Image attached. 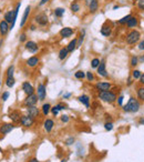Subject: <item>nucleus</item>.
I'll return each instance as SVG.
<instances>
[{
  "instance_id": "nucleus-1",
  "label": "nucleus",
  "mask_w": 144,
  "mask_h": 162,
  "mask_svg": "<svg viewBox=\"0 0 144 162\" xmlns=\"http://www.w3.org/2000/svg\"><path fill=\"white\" fill-rule=\"evenodd\" d=\"M123 110L125 112H131V113H135L137 111L140 110V102L137 101V99L131 97L129 99L127 103L123 107Z\"/></svg>"
},
{
  "instance_id": "nucleus-2",
  "label": "nucleus",
  "mask_w": 144,
  "mask_h": 162,
  "mask_svg": "<svg viewBox=\"0 0 144 162\" xmlns=\"http://www.w3.org/2000/svg\"><path fill=\"white\" fill-rule=\"evenodd\" d=\"M99 99H101L102 101L108 103H113L118 98H117V94L112 91H101L99 92Z\"/></svg>"
},
{
  "instance_id": "nucleus-3",
  "label": "nucleus",
  "mask_w": 144,
  "mask_h": 162,
  "mask_svg": "<svg viewBox=\"0 0 144 162\" xmlns=\"http://www.w3.org/2000/svg\"><path fill=\"white\" fill-rule=\"evenodd\" d=\"M141 38V34L137 30H131L127 34V44H135Z\"/></svg>"
},
{
  "instance_id": "nucleus-4",
  "label": "nucleus",
  "mask_w": 144,
  "mask_h": 162,
  "mask_svg": "<svg viewBox=\"0 0 144 162\" xmlns=\"http://www.w3.org/2000/svg\"><path fill=\"white\" fill-rule=\"evenodd\" d=\"M38 95L37 94H30V95H28L27 98L25 99V106L27 107H32V106H35V103L38 102Z\"/></svg>"
},
{
  "instance_id": "nucleus-5",
  "label": "nucleus",
  "mask_w": 144,
  "mask_h": 162,
  "mask_svg": "<svg viewBox=\"0 0 144 162\" xmlns=\"http://www.w3.org/2000/svg\"><path fill=\"white\" fill-rule=\"evenodd\" d=\"M33 122H34L33 118L29 117L28 114H27V116H22V117H21V120H20V123H21L23 127H25V128H30V127L33 124Z\"/></svg>"
},
{
  "instance_id": "nucleus-6",
  "label": "nucleus",
  "mask_w": 144,
  "mask_h": 162,
  "mask_svg": "<svg viewBox=\"0 0 144 162\" xmlns=\"http://www.w3.org/2000/svg\"><path fill=\"white\" fill-rule=\"evenodd\" d=\"M85 5L89 8L90 12H95L99 8V1L98 0H85Z\"/></svg>"
},
{
  "instance_id": "nucleus-7",
  "label": "nucleus",
  "mask_w": 144,
  "mask_h": 162,
  "mask_svg": "<svg viewBox=\"0 0 144 162\" xmlns=\"http://www.w3.org/2000/svg\"><path fill=\"white\" fill-rule=\"evenodd\" d=\"M37 95L38 99L40 101H43L46 99V85L43 83H39L38 85V89H37Z\"/></svg>"
},
{
  "instance_id": "nucleus-8",
  "label": "nucleus",
  "mask_w": 144,
  "mask_h": 162,
  "mask_svg": "<svg viewBox=\"0 0 144 162\" xmlns=\"http://www.w3.org/2000/svg\"><path fill=\"white\" fill-rule=\"evenodd\" d=\"M96 70H98V75H99V76L108 77V71H106V66H105V61H104V60L100 61V65H99V67L96 68Z\"/></svg>"
},
{
  "instance_id": "nucleus-9",
  "label": "nucleus",
  "mask_w": 144,
  "mask_h": 162,
  "mask_svg": "<svg viewBox=\"0 0 144 162\" xmlns=\"http://www.w3.org/2000/svg\"><path fill=\"white\" fill-rule=\"evenodd\" d=\"M95 88L101 92V91H109L111 89V83L110 82H106V81H101V82H98L95 85Z\"/></svg>"
},
{
  "instance_id": "nucleus-10",
  "label": "nucleus",
  "mask_w": 144,
  "mask_h": 162,
  "mask_svg": "<svg viewBox=\"0 0 144 162\" xmlns=\"http://www.w3.org/2000/svg\"><path fill=\"white\" fill-rule=\"evenodd\" d=\"M34 20H35V22H37L38 25H40V26H46V25L48 24V21H49L47 15H44V13H40V15L35 16Z\"/></svg>"
},
{
  "instance_id": "nucleus-11",
  "label": "nucleus",
  "mask_w": 144,
  "mask_h": 162,
  "mask_svg": "<svg viewBox=\"0 0 144 162\" xmlns=\"http://www.w3.org/2000/svg\"><path fill=\"white\" fill-rule=\"evenodd\" d=\"M13 128H15V126L11 124V123H3V124L0 126V133L1 134H7L9 132H11L13 130Z\"/></svg>"
},
{
  "instance_id": "nucleus-12",
  "label": "nucleus",
  "mask_w": 144,
  "mask_h": 162,
  "mask_svg": "<svg viewBox=\"0 0 144 162\" xmlns=\"http://www.w3.org/2000/svg\"><path fill=\"white\" fill-rule=\"evenodd\" d=\"M22 90L27 95H30V94H33L34 93V88L32 85H30L28 81H25L22 83Z\"/></svg>"
},
{
  "instance_id": "nucleus-13",
  "label": "nucleus",
  "mask_w": 144,
  "mask_h": 162,
  "mask_svg": "<svg viewBox=\"0 0 144 162\" xmlns=\"http://www.w3.org/2000/svg\"><path fill=\"white\" fill-rule=\"evenodd\" d=\"M111 31H112V28H111V26L109 25V22L103 24L101 27V29H100V32H101V34L104 36V37H109L111 34Z\"/></svg>"
},
{
  "instance_id": "nucleus-14",
  "label": "nucleus",
  "mask_w": 144,
  "mask_h": 162,
  "mask_svg": "<svg viewBox=\"0 0 144 162\" xmlns=\"http://www.w3.org/2000/svg\"><path fill=\"white\" fill-rule=\"evenodd\" d=\"M27 113H28V116L29 117H31V118H37V117H39V109L35 107V106H32V107H28L27 108Z\"/></svg>"
},
{
  "instance_id": "nucleus-15",
  "label": "nucleus",
  "mask_w": 144,
  "mask_h": 162,
  "mask_svg": "<svg viewBox=\"0 0 144 162\" xmlns=\"http://www.w3.org/2000/svg\"><path fill=\"white\" fill-rule=\"evenodd\" d=\"M72 34H73V29L70 28V27H64V28H62V29L60 30V36H61L62 38H69V37H71Z\"/></svg>"
},
{
  "instance_id": "nucleus-16",
  "label": "nucleus",
  "mask_w": 144,
  "mask_h": 162,
  "mask_svg": "<svg viewBox=\"0 0 144 162\" xmlns=\"http://www.w3.org/2000/svg\"><path fill=\"white\" fill-rule=\"evenodd\" d=\"M25 49L28 51L34 53V52L38 51V44L34 42V41H28V42L25 43Z\"/></svg>"
},
{
  "instance_id": "nucleus-17",
  "label": "nucleus",
  "mask_w": 144,
  "mask_h": 162,
  "mask_svg": "<svg viewBox=\"0 0 144 162\" xmlns=\"http://www.w3.org/2000/svg\"><path fill=\"white\" fill-rule=\"evenodd\" d=\"M9 30H10V26H8V22L5 21V20H2L0 22V34H2V36H5V34H8Z\"/></svg>"
},
{
  "instance_id": "nucleus-18",
  "label": "nucleus",
  "mask_w": 144,
  "mask_h": 162,
  "mask_svg": "<svg viewBox=\"0 0 144 162\" xmlns=\"http://www.w3.org/2000/svg\"><path fill=\"white\" fill-rule=\"evenodd\" d=\"M21 114H20V112L19 111H11L10 113H9V118L11 121H13V122H19L20 120H21Z\"/></svg>"
},
{
  "instance_id": "nucleus-19",
  "label": "nucleus",
  "mask_w": 144,
  "mask_h": 162,
  "mask_svg": "<svg viewBox=\"0 0 144 162\" xmlns=\"http://www.w3.org/2000/svg\"><path fill=\"white\" fill-rule=\"evenodd\" d=\"M53 126H54V122L51 119H47L43 122V127H44V130L47 132H51V130L53 129Z\"/></svg>"
},
{
  "instance_id": "nucleus-20",
  "label": "nucleus",
  "mask_w": 144,
  "mask_h": 162,
  "mask_svg": "<svg viewBox=\"0 0 144 162\" xmlns=\"http://www.w3.org/2000/svg\"><path fill=\"white\" fill-rule=\"evenodd\" d=\"M79 101L82 103V104H84L86 108H90V98H89L86 94L80 95V97H79Z\"/></svg>"
},
{
  "instance_id": "nucleus-21",
  "label": "nucleus",
  "mask_w": 144,
  "mask_h": 162,
  "mask_svg": "<svg viewBox=\"0 0 144 162\" xmlns=\"http://www.w3.org/2000/svg\"><path fill=\"white\" fill-rule=\"evenodd\" d=\"M13 17H15V10H11V11H8L5 13V21H7L8 24H12L13 21Z\"/></svg>"
},
{
  "instance_id": "nucleus-22",
  "label": "nucleus",
  "mask_w": 144,
  "mask_h": 162,
  "mask_svg": "<svg viewBox=\"0 0 144 162\" xmlns=\"http://www.w3.org/2000/svg\"><path fill=\"white\" fill-rule=\"evenodd\" d=\"M38 63H39V58L38 57H30L29 59L27 60V66H29L31 68L35 67Z\"/></svg>"
},
{
  "instance_id": "nucleus-23",
  "label": "nucleus",
  "mask_w": 144,
  "mask_h": 162,
  "mask_svg": "<svg viewBox=\"0 0 144 162\" xmlns=\"http://www.w3.org/2000/svg\"><path fill=\"white\" fill-rule=\"evenodd\" d=\"M30 10H31V8H30V6H28V7L25 8V13H23V16H22V19H21V22H20V27H23V26H25V21L28 20V17H29V13H30Z\"/></svg>"
},
{
  "instance_id": "nucleus-24",
  "label": "nucleus",
  "mask_w": 144,
  "mask_h": 162,
  "mask_svg": "<svg viewBox=\"0 0 144 162\" xmlns=\"http://www.w3.org/2000/svg\"><path fill=\"white\" fill-rule=\"evenodd\" d=\"M76 46H78V40H76V39H73V40H71V41L69 42V44L67 46V49H68L69 52H73L76 50V48H78Z\"/></svg>"
},
{
  "instance_id": "nucleus-25",
  "label": "nucleus",
  "mask_w": 144,
  "mask_h": 162,
  "mask_svg": "<svg viewBox=\"0 0 144 162\" xmlns=\"http://www.w3.org/2000/svg\"><path fill=\"white\" fill-rule=\"evenodd\" d=\"M127 26V28H131V29H132V28H135V27L137 26V18L132 16V17L129 19Z\"/></svg>"
},
{
  "instance_id": "nucleus-26",
  "label": "nucleus",
  "mask_w": 144,
  "mask_h": 162,
  "mask_svg": "<svg viewBox=\"0 0 144 162\" xmlns=\"http://www.w3.org/2000/svg\"><path fill=\"white\" fill-rule=\"evenodd\" d=\"M63 109H64V107H63L62 104H57V106H54L53 108H51V112H52L53 116H57L60 111L63 110Z\"/></svg>"
},
{
  "instance_id": "nucleus-27",
  "label": "nucleus",
  "mask_w": 144,
  "mask_h": 162,
  "mask_svg": "<svg viewBox=\"0 0 144 162\" xmlns=\"http://www.w3.org/2000/svg\"><path fill=\"white\" fill-rule=\"evenodd\" d=\"M68 53H69V51H68V49H67V47H66V48H62L59 52V59L60 60H64L66 58H67Z\"/></svg>"
},
{
  "instance_id": "nucleus-28",
  "label": "nucleus",
  "mask_w": 144,
  "mask_h": 162,
  "mask_svg": "<svg viewBox=\"0 0 144 162\" xmlns=\"http://www.w3.org/2000/svg\"><path fill=\"white\" fill-rule=\"evenodd\" d=\"M136 93H137V98H139L141 101H144V87H140V88H137Z\"/></svg>"
},
{
  "instance_id": "nucleus-29",
  "label": "nucleus",
  "mask_w": 144,
  "mask_h": 162,
  "mask_svg": "<svg viewBox=\"0 0 144 162\" xmlns=\"http://www.w3.org/2000/svg\"><path fill=\"white\" fill-rule=\"evenodd\" d=\"M64 12H66V10L63 8H56L54 9V16L58 18H61L63 15H64Z\"/></svg>"
},
{
  "instance_id": "nucleus-30",
  "label": "nucleus",
  "mask_w": 144,
  "mask_h": 162,
  "mask_svg": "<svg viewBox=\"0 0 144 162\" xmlns=\"http://www.w3.org/2000/svg\"><path fill=\"white\" fill-rule=\"evenodd\" d=\"M51 110V106L49 104V103H44L42 106V113L44 114V116H48L49 114V112H50Z\"/></svg>"
},
{
  "instance_id": "nucleus-31",
  "label": "nucleus",
  "mask_w": 144,
  "mask_h": 162,
  "mask_svg": "<svg viewBox=\"0 0 144 162\" xmlns=\"http://www.w3.org/2000/svg\"><path fill=\"white\" fill-rule=\"evenodd\" d=\"M70 9H71V11L72 12H78L79 10H80V5L78 3V2H72L71 3V6H70Z\"/></svg>"
},
{
  "instance_id": "nucleus-32",
  "label": "nucleus",
  "mask_w": 144,
  "mask_h": 162,
  "mask_svg": "<svg viewBox=\"0 0 144 162\" xmlns=\"http://www.w3.org/2000/svg\"><path fill=\"white\" fill-rule=\"evenodd\" d=\"M141 76H142V73H141V71L140 70H133L132 71V77H133V79H140L141 78Z\"/></svg>"
},
{
  "instance_id": "nucleus-33",
  "label": "nucleus",
  "mask_w": 144,
  "mask_h": 162,
  "mask_svg": "<svg viewBox=\"0 0 144 162\" xmlns=\"http://www.w3.org/2000/svg\"><path fill=\"white\" fill-rule=\"evenodd\" d=\"M132 17L131 15H127V16H125V17H123L122 19H120L119 20V24L120 25H127V21H129V19Z\"/></svg>"
},
{
  "instance_id": "nucleus-34",
  "label": "nucleus",
  "mask_w": 144,
  "mask_h": 162,
  "mask_svg": "<svg viewBox=\"0 0 144 162\" xmlns=\"http://www.w3.org/2000/svg\"><path fill=\"white\" fill-rule=\"evenodd\" d=\"M6 85H7L8 88H12V87L15 85V79H13V78H7Z\"/></svg>"
},
{
  "instance_id": "nucleus-35",
  "label": "nucleus",
  "mask_w": 144,
  "mask_h": 162,
  "mask_svg": "<svg viewBox=\"0 0 144 162\" xmlns=\"http://www.w3.org/2000/svg\"><path fill=\"white\" fill-rule=\"evenodd\" d=\"M74 77L76 79H83L85 77V73L83 71H81V70H79V71H76V73H74Z\"/></svg>"
},
{
  "instance_id": "nucleus-36",
  "label": "nucleus",
  "mask_w": 144,
  "mask_h": 162,
  "mask_svg": "<svg viewBox=\"0 0 144 162\" xmlns=\"http://www.w3.org/2000/svg\"><path fill=\"white\" fill-rule=\"evenodd\" d=\"M99 65H100V59H98V58H94V59L91 61V67H92V68H98Z\"/></svg>"
},
{
  "instance_id": "nucleus-37",
  "label": "nucleus",
  "mask_w": 144,
  "mask_h": 162,
  "mask_svg": "<svg viewBox=\"0 0 144 162\" xmlns=\"http://www.w3.org/2000/svg\"><path fill=\"white\" fill-rule=\"evenodd\" d=\"M13 70H15L13 66L9 67L8 71H7V78H13Z\"/></svg>"
},
{
  "instance_id": "nucleus-38",
  "label": "nucleus",
  "mask_w": 144,
  "mask_h": 162,
  "mask_svg": "<svg viewBox=\"0 0 144 162\" xmlns=\"http://www.w3.org/2000/svg\"><path fill=\"white\" fill-rule=\"evenodd\" d=\"M137 63H139V58H137L136 56H133V57L131 58V66H132V67H135Z\"/></svg>"
},
{
  "instance_id": "nucleus-39",
  "label": "nucleus",
  "mask_w": 144,
  "mask_h": 162,
  "mask_svg": "<svg viewBox=\"0 0 144 162\" xmlns=\"http://www.w3.org/2000/svg\"><path fill=\"white\" fill-rule=\"evenodd\" d=\"M104 129H105L106 131H111V130L113 129V123H112V122H105Z\"/></svg>"
},
{
  "instance_id": "nucleus-40",
  "label": "nucleus",
  "mask_w": 144,
  "mask_h": 162,
  "mask_svg": "<svg viewBox=\"0 0 144 162\" xmlns=\"http://www.w3.org/2000/svg\"><path fill=\"white\" fill-rule=\"evenodd\" d=\"M137 8L144 11V0H139L137 1Z\"/></svg>"
},
{
  "instance_id": "nucleus-41",
  "label": "nucleus",
  "mask_w": 144,
  "mask_h": 162,
  "mask_svg": "<svg viewBox=\"0 0 144 162\" xmlns=\"http://www.w3.org/2000/svg\"><path fill=\"white\" fill-rule=\"evenodd\" d=\"M86 79L89 80V81H93L94 79V76L92 72H86Z\"/></svg>"
},
{
  "instance_id": "nucleus-42",
  "label": "nucleus",
  "mask_w": 144,
  "mask_h": 162,
  "mask_svg": "<svg viewBox=\"0 0 144 162\" xmlns=\"http://www.w3.org/2000/svg\"><path fill=\"white\" fill-rule=\"evenodd\" d=\"M73 142H74V138H73V136H71V138H69L68 140L66 141V145H73Z\"/></svg>"
},
{
  "instance_id": "nucleus-43",
  "label": "nucleus",
  "mask_w": 144,
  "mask_h": 162,
  "mask_svg": "<svg viewBox=\"0 0 144 162\" xmlns=\"http://www.w3.org/2000/svg\"><path fill=\"white\" fill-rule=\"evenodd\" d=\"M60 119H61V121H62V122H64V123H67V122H68V121H69V117H68V116H67V114H62Z\"/></svg>"
},
{
  "instance_id": "nucleus-44",
  "label": "nucleus",
  "mask_w": 144,
  "mask_h": 162,
  "mask_svg": "<svg viewBox=\"0 0 144 162\" xmlns=\"http://www.w3.org/2000/svg\"><path fill=\"white\" fill-rule=\"evenodd\" d=\"M1 98H2V100H3V101H7V99L9 98V92H8V91L3 92V93H2V95H1Z\"/></svg>"
},
{
  "instance_id": "nucleus-45",
  "label": "nucleus",
  "mask_w": 144,
  "mask_h": 162,
  "mask_svg": "<svg viewBox=\"0 0 144 162\" xmlns=\"http://www.w3.org/2000/svg\"><path fill=\"white\" fill-rule=\"evenodd\" d=\"M137 48H139L140 50H144V40H142L141 42L139 43V46H137Z\"/></svg>"
},
{
  "instance_id": "nucleus-46",
  "label": "nucleus",
  "mask_w": 144,
  "mask_h": 162,
  "mask_svg": "<svg viewBox=\"0 0 144 162\" xmlns=\"http://www.w3.org/2000/svg\"><path fill=\"white\" fill-rule=\"evenodd\" d=\"M118 103H119V106L123 104V95H120L119 98H118Z\"/></svg>"
},
{
  "instance_id": "nucleus-47",
  "label": "nucleus",
  "mask_w": 144,
  "mask_h": 162,
  "mask_svg": "<svg viewBox=\"0 0 144 162\" xmlns=\"http://www.w3.org/2000/svg\"><path fill=\"white\" fill-rule=\"evenodd\" d=\"M139 80H140V83L144 85V75H142V76H141V78H140Z\"/></svg>"
},
{
  "instance_id": "nucleus-48",
  "label": "nucleus",
  "mask_w": 144,
  "mask_h": 162,
  "mask_svg": "<svg viewBox=\"0 0 144 162\" xmlns=\"http://www.w3.org/2000/svg\"><path fill=\"white\" fill-rule=\"evenodd\" d=\"M20 41H25V34H22L20 36Z\"/></svg>"
},
{
  "instance_id": "nucleus-49",
  "label": "nucleus",
  "mask_w": 144,
  "mask_h": 162,
  "mask_svg": "<svg viewBox=\"0 0 144 162\" xmlns=\"http://www.w3.org/2000/svg\"><path fill=\"white\" fill-rule=\"evenodd\" d=\"M48 1H49V0H41V1H40V3H39V5H40V6H43V5H44V3H47V2H48Z\"/></svg>"
},
{
  "instance_id": "nucleus-50",
  "label": "nucleus",
  "mask_w": 144,
  "mask_h": 162,
  "mask_svg": "<svg viewBox=\"0 0 144 162\" xmlns=\"http://www.w3.org/2000/svg\"><path fill=\"white\" fill-rule=\"evenodd\" d=\"M29 162H40V161H39L38 159H35V158H32V159L29 160Z\"/></svg>"
},
{
  "instance_id": "nucleus-51",
  "label": "nucleus",
  "mask_w": 144,
  "mask_h": 162,
  "mask_svg": "<svg viewBox=\"0 0 144 162\" xmlns=\"http://www.w3.org/2000/svg\"><path fill=\"white\" fill-rule=\"evenodd\" d=\"M139 123L142 124V126H144V118H141V119L139 120Z\"/></svg>"
},
{
  "instance_id": "nucleus-52",
  "label": "nucleus",
  "mask_w": 144,
  "mask_h": 162,
  "mask_svg": "<svg viewBox=\"0 0 144 162\" xmlns=\"http://www.w3.org/2000/svg\"><path fill=\"white\" fill-rule=\"evenodd\" d=\"M71 95V93H66L64 95H63V99H67V98H69Z\"/></svg>"
},
{
  "instance_id": "nucleus-53",
  "label": "nucleus",
  "mask_w": 144,
  "mask_h": 162,
  "mask_svg": "<svg viewBox=\"0 0 144 162\" xmlns=\"http://www.w3.org/2000/svg\"><path fill=\"white\" fill-rule=\"evenodd\" d=\"M139 61H140V62H143V61H144V56L140 57V58H139Z\"/></svg>"
},
{
  "instance_id": "nucleus-54",
  "label": "nucleus",
  "mask_w": 144,
  "mask_h": 162,
  "mask_svg": "<svg viewBox=\"0 0 144 162\" xmlns=\"http://www.w3.org/2000/svg\"><path fill=\"white\" fill-rule=\"evenodd\" d=\"M61 162H67V160H66V159H63V160H61Z\"/></svg>"
},
{
  "instance_id": "nucleus-55",
  "label": "nucleus",
  "mask_w": 144,
  "mask_h": 162,
  "mask_svg": "<svg viewBox=\"0 0 144 162\" xmlns=\"http://www.w3.org/2000/svg\"><path fill=\"white\" fill-rule=\"evenodd\" d=\"M0 151H1V148H0Z\"/></svg>"
},
{
  "instance_id": "nucleus-56",
  "label": "nucleus",
  "mask_w": 144,
  "mask_h": 162,
  "mask_svg": "<svg viewBox=\"0 0 144 162\" xmlns=\"http://www.w3.org/2000/svg\"><path fill=\"white\" fill-rule=\"evenodd\" d=\"M137 1H139V0H137Z\"/></svg>"
}]
</instances>
